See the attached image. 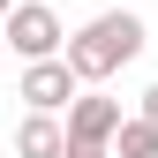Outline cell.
<instances>
[{
  "label": "cell",
  "mask_w": 158,
  "mask_h": 158,
  "mask_svg": "<svg viewBox=\"0 0 158 158\" xmlns=\"http://www.w3.org/2000/svg\"><path fill=\"white\" fill-rule=\"evenodd\" d=\"M75 98H83V75L68 68V53H60V60H30V68H23V106H30V113H68Z\"/></svg>",
  "instance_id": "obj_2"
},
{
  "label": "cell",
  "mask_w": 158,
  "mask_h": 158,
  "mask_svg": "<svg viewBox=\"0 0 158 158\" xmlns=\"http://www.w3.org/2000/svg\"><path fill=\"white\" fill-rule=\"evenodd\" d=\"M68 158H106V151H90V143H68Z\"/></svg>",
  "instance_id": "obj_8"
},
{
  "label": "cell",
  "mask_w": 158,
  "mask_h": 158,
  "mask_svg": "<svg viewBox=\"0 0 158 158\" xmlns=\"http://www.w3.org/2000/svg\"><path fill=\"white\" fill-rule=\"evenodd\" d=\"M0 30H8V45L23 53V60H60V15H53L45 0H23Z\"/></svg>",
  "instance_id": "obj_3"
},
{
  "label": "cell",
  "mask_w": 158,
  "mask_h": 158,
  "mask_svg": "<svg viewBox=\"0 0 158 158\" xmlns=\"http://www.w3.org/2000/svg\"><path fill=\"white\" fill-rule=\"evenodd\" d=\"M15 8H23V0H0V23H8V15H15Z\"/></svg>",
  "instance_id": "obj_9"
},
{
  "label": "cell",
  "mask_w": 158,
  "mask_h": 158,
  "mask_svg": "<svg viewBox=\"0 0 158 158\" xmlns=\"http://www.w3.org/2000/svg\"><path fill=\"white\" fill-rule=\"evenodd\" d=\"M113 158H158V128L135 113V121H121V135H113Z\"/></svg>",
  "instance_id": "obj_6"
},
{
  "label": "cell",
  "mask_w": 158,
  "mask_h": 158,
  "mask_svg": "<svg viewBox=\"0 0 158 158\" xmlns=\"http://www.w3.org/2000/svg\"><path fill=\"white\" fill-rule=\"evenodd\" d=\"M135 53H143V15H128V8L90 15V23L68 38V68L83 75V83H106V75H121Z\"/></svg>",
  "instance_id": "obj_1"
},
{
  "label": "cell",
  "mask_w": 158,
  "mask_h": 158,
  "mask_svg": "<svg viewBox=\"0 0 158 158\" xmlns=\"http://www.w3.org/2000/svg\"><path fill=\"white\" fill-rule=\"evenodd\" d=\"M15 151L23 158H68V121L60 113H30V121L15 128Z\"/></svg>",
  "instance_id": "obj_5"
},
{
  "label": "cell",
  "mask_w": 158,
  "mask_h": 158,
  "mask_svg": "<svg viewBox=\"0 0 158 158\" xmlns=\"http://www.w3.org/2000/svg\"><path fill=\"white\" fill-rule=\"evenodd\" d=\"M143 121H151V128H158V83H151V90H143Z\"/></svg>",
  "instance_id": "obj_7"
},
{
  "label": "cell",
  "mask_w": 158,
  "mask_h": 158,
  "mask_svg": "<svg viewBox=\"0 0 158 158\" xmlns=\"http://www.w3.org/2000/svg\"><path fill=\"white\" fill-rule=\"evenodd\" d=\"M113 135H121V98H98V90H83V98L68 106V143L113 151Z\"/></svg>",
  "instance_id": "obj_4"
},
{
  "label": "cell",
  "mask_w": 158,
  "mask_h": 158,
  "mask_svg": "<svg viewBox=\"0 0 158 158\" xmlns=\"http://www.w3.org/2000/svg\"><path fill=\"white\" fill-rule=\"evenodd\" d=\"M0 45H8V30H0Z\"/></svg>",
  "instance_id": "obj_10"
}]
</instances>
